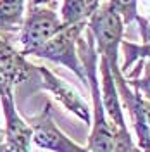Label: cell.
<instances>
[{
    "label": "cell",
    "instance_id": "cell-1",
    "mask_svg": "<svg viewBox=\"0 0 150 152\" xmlns=\"http://www.w3.org/2000/svg\"><path fill=\"white\" fill-rule=\"evenodd\" d=\"M95 42L97 56L105 59L111 73H119V47L122 43L124 23L112 9L111 2H103L86 24Z\"/></svg>",
    "mask_w": 150,
    "mask_h": 152
},
{
    "label": "cell",
    "instance_id": "cell-2",
    "mask_svg": "<svg viewBox=\"0 0 150 152\" xmlns=\"http://www.w3.org/2000/svg\"><path fill=\"white\" fill-rule=\"evenodd\" d=\"M26 16L21 26L19 43L23 57L33 56L38 48H42L52 37L62 29V21L55 10L48 9L43 2H29L26 4Z\"/></svg>",
    "mask_w": 150,
    "mask_h": 152
},
{
    "label": "cell",
    "instance_id": "cell-3",
    "mask_svg": "<svg viewBox=\"0 0 150 152\" xmlns=\"http://www.w3.org/2000/svg\"><path fill=\"white\" fill-rule=\"evenodd\" d=\"M86 29V24H74V26H62V29L52 37L42 48H38L33 54L35 57L47 59L55 64H62L71 69L83 83H86L81 61L78 56V40Z\"/></svg>",
    "mask_w": 150,
    "mask_h": 152
},
{
    "label": "cell",
    "instance_id": "cell-4",
    "mask_svg": "<svg viewBox=\"0 0 150 152\" xmlns=\"http://www.w3.org/2000/svg\"><path fill=\"white\" fill-rule=\"evenodd\" d=\"M29 128L33 132V138L31 142L38 145L40 149L52 152H88V149H84L81 145H78L73 142L66 133H62V130L54 123L52 119V104L47 102L45 109L42 113H38L36 116L29 118Z\"/></svg>",
    "mask_w": 150,
    "mask_h": 152
},
{
    "label": "cell",
    "instance_id": "cell-5",
    "mask_svg": "<svg viewBox=\"0 0 150 152\" xmlns=\"http://www.w3.org/2000/svg\"><path fill=\"white\" fill-rule=\"evenodd\" d=\"M2 111H4V143L7 152H31V138L33 132L29 124L21 118L16 109L14 90H9L0 97Z\"/></svg>",
    "mask_w": 150,
    "mask_h": 152
},
{
    "label": "cell",
    "instance_id": "cell-6",
    "mask_svg": "<svg viewBox=\"0 0 150 152\" xmlns=\"http://www.w3.org/2000/svg\"><path fill=\"white\" fill-rule=\"evenodd\" d=\"M36 67H38V76H40L38 78V88L50 92L69 113L76 114L86 124H92V109L81 99V95H78L73 86H69L66 81L57 78L47 67L43 66H36Z\"/></svg>",
    "mask_w": 150,
    "mask_h": 152
},
{
    "label": "cell",
    "instance_id": "cell-7",
    "mask_svg": "<svg viewBox=\"0 0 150 152\" xmlns=\"http://www.w3.org/2000/svg\"><path fill=\"white\" fill-rule=\"evenodd\" d=\"M0 67L7 69L16 85L19 83H35L38 85V67L26 61V57L12 45L9 38L0 33Z\"/></svg>",
    "mask_w": 150,
    "mask_h": 152
},
{
    "label": "cell",
    "instance_id": "cell-8",
    "mask_svg": "<svg viewBox=\"0 0 150 152\" xmlns=\"http://www.w3.org/2000/svg\"><path fill=\"white\" fill-rule=\"evenodd\" d=\"M100 7V2H62L60 4V21L64 26H74V24H88L90 18L93 16L97 9Z\"/></svg>",
    "mask_w": 150,
    "mask_h": 152
},
{
    "label": "cell",
    "instance_id": "cell-9",
    "mask_svg": "<svg viewBox=\"0 0 150 152\" xmlns=\"http://www.w3.org/2000/svg\"><path fill=\"white\" fill-rule=\"evenodd\" d=\"M26 2L21 0H0V33L19 31L24 21Z\"/></svg>",
    "mask_w": 150,
    "mask_h": 152
},
{
    "label": "cell",
    "instance_id": "cell-10",
    "mask_svg": "<svg viewBox=\"0 0 150 152\" xmlns=\"http://www.w3.org/2000/svg\"><path fill=\"white\" fill-rule=\"evenodd\" d=\"M119 54L124 56V61H122V66H119L121 73L124 75L130 66L133 62H136L138 59L140 61H145V59H150V42L149 43H133V42H126L122 40L121 47H119Z\"/></svg>",
    "mask_w": 150,
    "mask_h": 152
},
{
    "label": "cell",
    "instance_id": "cell-11",
    "mask_svg": "<svg viewBox=\"0 0 150 152\" xmlns=\"http://www.w3.org/2000/svg\"><path fill=\"white\" fill-rule=\"evenodd\" d=\"M112 135H114V152H140V149L136 147V143H135L126 124L112 128Z\"/></svg>",
    "mask_w": 150,
    "mask_h": 152
},
{
    "label": "cell",
    "instance_id": "cell-12",
    "mask_svg": "<svg viewBox=\"0 0 150 152\" xmlns=\"http://www.w3.org/2000/svg\"><path fill=\"white\" fill-rule=\"evenodd\" d=\"M128 85L131 86L133 90H136L138 94L141 92L143 94L141 97L150 102V61H149V64H145V76L143 78L128 80Z\"/></svg>",
    "mask_w": 150,
    "mask_h": 152
},
{
    "label": "cell",
    "instance_id": "cell-13",
    "mask_svg": "<svg viewBox=\"0 0 150 152\" xmlns=\"http://www.w3.org/2000/svg\"><path fill=\"white\" fill-rule=\"evenodd\" d=\"M14 86H16V81H14L12 75L7 69L0 67V97L5 92H9V90H14Z\"/></svg>",
    "mask_w": 150,
    "mask_h": 152
},
{
    "label": "cell",
    "instance_id": "cell-14",
    "mask_svg": "<svg viewBox=\"0 0 150 152\" xmlns=\"http://www.w3.org/2000/svg\"><path fill=\"white\" fill-rule=\"evenodd\" d=\"M143 116H145V121H147V124L150 128V102L145 100V99H143Z\"/></svg>",
    "mask_w": 150,
    "mask_h": 152
}]
</instances>
